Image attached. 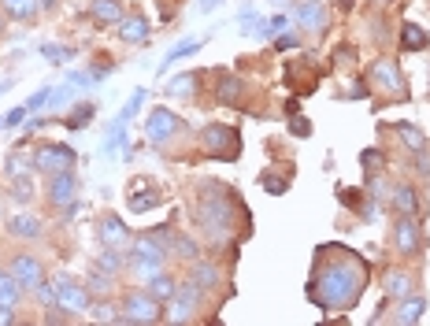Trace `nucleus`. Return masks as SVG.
I'll return each instance as SVG.
<instances>
[{
    "instance_id": "f257e3e1",
    "label": "nucleus",
    "mask_w": 430,
    "mask_h": 326,
    "mask_svg": "<svg viewBox=\"0 0 430 326\" xmlns=\"http://www.w3.org/2000/svg\"><path fill=\"white\" fill-rule=\"evenodd\" d=\"M368 285V264H360L356 252L334 249V264L319 267L308 282V301L319 304L323 311H345L360 301Z\"/></svg>"
},
{
    "instance_id": "6ab92c4d",
    "label": "nucleus",
    "mask_w": 430,
    "mask_h": 326,
    "mask_svg": "<svg viewBox=\"0 0 430 326\" xmlns=\"http://www.w3.org/2000/svg\"><path fill=\"white\" fill-rule=\"evenodd\" d=\"M8 233L22 241H34V238H41V223L34 215H15V219H8Z\"/></svg>"
},
{
    "instance_id": "20e7f679",
    "label": "nucleus",
    "mask_w": 430,
    "mask_h": 326,
    "mask_svg": "<svg viewBox=\"0 0 430 326\" xmlns=\"http://www.w3.org/2000/svg\"><path fill=\"white\" fill-rule=\"evenodd\" d=\"M163 311H160V301H152L149 293H130L123 301V315L119 322H130V326H145V322H160Z\"/></svg>"
},
{
    "instance_id": "39448f33",
    "label": "nucleus",
    "mask_w": 430,
    "mask_h": 326,
    "mask_svg": "<svg viewBox=\"0 0 430 326\" xmlns=\"http://www.w3.org/2000/svg\"><path fill=\"white\" fill-rule=\"evenodd\" d=\"M186 130V119H178L175 111H167V108H156L149 115V123H145V134L152 145H163V141H171L175 134H182Z\"/></svg>"
},
{
    "instance_id": "a18cd8bd",
    "label": "nucleus",
    "mask_w": 430,
    "mask_h": 326,
    "mask_svg": "<svg viewBox=\"0 0 430 326\" xmlns=\"http://www.w3.org/2000/svg\"><path fill=\"white\" fill-rule=\"evenodd\" d=\"M415 171H419L423 178H430V152H426V149L415 152Z\"/></svg>"
},
{
    "instance_id": "6e6552de",
    "label": "nucleus",
    "mask_w": 430,
    "mask_h": 326,
    "mask_svg": "<svg viewBox=\"0 0 430 326\" xmlns=\"http://www.w3.org/2000/svg\"><path fill=\"white\" fill-rule=\"evenodd\" d=\"M34 167L45 175H56V171H71L74 167V149L67 145H41L34 152Z\"/></svg>"
},
{
    "instance_id": "9b49d317",
    "label": "nucleus",
    "mask_w": 430,
    "mask_h": 326,
    "mask_svg": "<svg viewBox=\"0 0 430 326\" xmlns=\"http://www.w3.org/2000/svg\"><path fill=\"white\" fill-rule=\"evenodd\" d=\"M56 304L67 308V311H86L89 308V297H86V290L78 282H71L67 275H60L56 278Z\"/></svg>"
},
{
    "instance_id": "423d86ee",
    "label": "nucleus",
    "mask_w": 430,
    "mask_h": 326,
    "mask_svg": "<svg viewBox=\"0 0 430 326\" xmlns=\"http://www.w3.org/2000/svg\"><path fill=\"white\" fill-rule=\"evenodd\" d=\"M394 245H397L401 256H419V249H423L419 219H415V215H401L394 223Z\"/></svg>"
},
{
    "instance_id": "f8f14e48",
    "label": "nucleus",
    "mask_w": 430,
    "mask_h": 326,
    "mask_svg": "<svg viewBox=\"0 0 430 326\" xmlns=\"http://www.w3.org/2000/svg\"><path fill=\"white\" fill-rule=\"evenodd\" d=\"M74 193H78V182L71 171H56L48 178V201L56 208H71L74 204Z\"/></svg>"
},
{
    "instance_id": "79ce46f5",
    "label": "nucleus",
    "mask_w": 430,
    "mask_h": 326,
    "mask_svg": "<svg viewBox=\"0 0 430 326\" xmlns=\"http://www.w3.org/2000/svg\"><path fill=\"white\" fill-rule=\"evenodd\" d=\"M290 130H293L297 137H308V134H311V123H308V119H301V115L293 111V119H290Z\"/></svg>"
},
{
    "instance_id": "37998d69",
    "label": "nucleus",
    "mask_w": 430,
    "mask_h": 326,
    "mask_svg": "<svg viewBox=\"0 0 430 326\" xmlns=\"http://www.w3.org/2000/svg\"><path fill=\"white\" fill-rule=\"evenodd\" d=\"M93 319H97V322H115L119 315H115L112 304H97V308H93Z\"/></svg>"
},
{
    "instance_id": "c03bdc74",
    "label": "nucleus",
    "mask_w": 430,
    "mask_h": 326,
    "mask_svg": "<svg viewBox=\"0 0 430 326\" xmlns=\"http://www.w3.org/2000/svg\"><path fill=\"white\" fill-rule=\"evenodd\" d=\"M238 19H241V34H256V11L253 8H245Z\"/></svg>"
},
{
    "instance_id": "72a5a7b5",
    "label": "nucleus",
    "mask_w": 430,
    "mask_h": 326,
    "mask_svg": "<svg viewBox=\"0 0 430 326\" xmlns=\"http://www.w3.org/2000/svg\"><path fill=\"white\" fill-rule=\"evenodd\" d=\"M134 271L141 278H152V275H160V271H163V259H134Z\"/></svg>"
},
{
    "instance_id": "ea45409f",
    "label": "nucleus",
    "mask_w": 430,
    "mask_h": 326,
    "mask_svg": "<svg viewBox=\"0 0 430 326\" xmlns=\"http://www.w3.org/2000/svg\"><path fill=\"white\" fill-rule=\"evenodd\" d=\"M34 197V186H30V178H15V201H30Z\"/></svg>"
},
{
    "instance_id": "5701e85b",
    "label": "nucleus",
    "mask_w": 430,
    "mask_h": 326,
    "mask_svg": "<svg viewBox=\"0 0 430 326\" xmlns=\"http://www.w3.org/2000/svg\"><path fill=\"white\" fill-rule=\"evenodd\" d=\"M394 208L401 215H419V197H415V189H408V186L394 189Z\"/></svg>"
},
{
    "instance_id": "f3484780",
    "label": "nucleus",
    "mask_w": 430,
    "mask_h": 326,
    "mask_svg": "<svg viewBox=\"0 0 430 326\" xmlns=\"http://www.w3.org/2000/svg\"><path fill=\"white\" fill-rule=\"evenodd\" d=\"M0 4H4L8 19H19V22H30L41 11V0H0Z\"/></svg>"
},
{
    "instance_id": "3c124183",
    "label": "nucleus",
    "mask_w": 430,
    "mask_h": 326,
    "mask_svg": "<svg viewBox=\"0 0 430 326\" xmlns=\"http://www.w3.org/2000/svg\"><path fill=\"white\" fill-rule=\"evenodd\" d=\"M275 48H278V52H290V48H297V41H293V37H278Z\"/></svg>"
},
{
    "instance_id": "4be33fe9",
    "label": "nucleus",
    "mask_w": 430,
    "mask_h": 326,
    "mask_svg": "<svg viewBox=\"0 0 430 326\" xmlns=\"http://www.w3.org/2000/svg\"><path fill=\"white\" fill-rule=\"evenodd\" d=\"M167 252H171V256H178V259H189V264L201 256L197 241H193V238H182V233H171V245H167Z\"/></svg>"
},
{
    "instance_id": "a878e982",
    "label": "nucleus",
    "mask_w": 430,
    "mask_h": 326,
    "mask_svg": "<svg viewBox=\"0 0 430 326\" xmlns=\"http://www.w3.org/2000/svg\"><path fill=\"white\" fill-rule=\"evenodd\" d=\"M19 293H22L19 278L11 275V271H0V304H15V301H19Z\"/></svg>"
},
{
    "instance_id": "2f4dec72",
    "label": "nucleus",
    "mask_w": 430,
    "mask_h": 326,
    "mask_svg": "<svg viewBox=\"0 0 430 326\" xmlns=\"http://www.w3.org/2000/svg\"><path fill=\"white\" fill-rule=\"evenodd\" d=\"M41 56H45L48 63H67V60L74 56V48H67V45H45Z\"/></svg>"
},
{
    "instance_id": "0eeeda50",
    "label": "nucleus",
    "mask_w": 430,
    "mask_h": 326,
    "mask_svg": "<svg viewBox=\"0 0 430 326\" xmlns=\"http://www.w3.org/2000/svg\"><path fill=\"white\" fill-rule=\"evenodd\" d=\"M197 304H201V285L197 282H182V285H175V297H171V315H167V322H186L193 311H197Z\"/></svg>"
},
{
    "instance_id": "f704fd0d",
    "label": "nucleus",
    "mask_w": 430,
    "mask_h": 326,
    "mask_svg": "<svg viewBox=\"0 0 430 326\" xmlns=\"http://www.w3.org/2000/svg\"><path fill=\"white\" fill-rule=\"evenodd\" d=\"M238 93H241V78H227V82L219 86V100H227V104L238 100Z\"/></svg>"
},
{
    "instance_id": "2eb2a0df",
    "label": "nucleus",
    "mask_w": 430,
    "mask_h": 326,
    "mask_svg": "<svg viewBox=\"0 0 430 326\" xmlns=\"http://www.w3.org/2000/svg\"><path fill=\"white\" fill-rule=\"evenodd\" d=\"M297 22H301L304 30H323V26H327V8H323L319 0H301V8H297Z\"/></svg>"
},
{
    "instance_id": "de8ad7c7",
    "label": "nucleus",
    "mask_w": 430,
    "mask_h": 326,
    "mask_svg": "<svg viewBox=\"0 0 430 326\" xmlns=\"http://www.w3.org/2000/svg\"><path fill=\"white\" fill-rule=\"evenodd\" d=\"M48 100H52V93H48V89H41V93H37V97H30V100H26V108H30V111H37V108H45Z\"/></svg>"
},
{
    "instance_id": "cd10ccee",
    "label": "nucleus",
    "mask_w": 430,
    "mask_h": 326,
    "mask_svg": "<svg viewBox=\"0 0 430 326\" xmlns=\"http://www.w3.org/2000/svg\"><path fill=\"white\" fill-rule=\"evenodd\" d=\"M386 293L394 297V301H405V297L412 293V278L401 275V271H397V275L389 271V275H386Z\"/></svg>"
},
{
    "instance_id": "603ef678",
    "label": "nucleus",
    "mask_w": 430,
    "mask_h": 326,
    "mask_svg": "<svg viewBox=\"0 0 430 326\" xmlns=\"http://www.w3.org/2000/svg\"><path fill=\"white\" fill-rule=\"evenodd\" d=\"M215 4H223V0H201V8H204V11H212Z\"/></svg>"
},
{
    "instance_id": "473e14b6",
    "label": "nucleus",
    "mask_w": 430,
    "mask_h": 326,
    "mask_svg": "<svg viewBox=\"0 0 430 326\" xmlns=\"http://www.w3.org/2000/svg\"><path fill=\"white\" fill-rule=\"evenodd\" d=\"M93 115H97V104H78V111L67 119V126H71V130H78V126H86L89 119H93Z\"/></svg>"
},
{
    "instance_id": "5fc2aeb1",
    "label": "nucleus",
    "mask_w": 430,
    "mask_h": 326,
    "mask_svg": "<svg viewBox=\"0 0 430 326\" xmlns=\"http://www.w3.org/2000/svg\"><path fill=\"white\" fill-rule=\"evenodd\" d=\"M271 4H282V0H271Z\"/></svg>"
},
{
    "instance_id": "c756f323",
    "label": "nucleus",
    "mask_w": 430,
    "mask_h": 326,
    "mask_svg": "<svg viewBox=\"0 0 430 326\" xmlns=\"http://www.w3.org/2000/svg\"><path fill=\"white\" fill-rule=\"evenodd\" d=\"M201 48V37H186V41H178L171 52H167V60H163V67H171V63H178L182 56H193V52Z\"/></svg>"
},
{
    "instance_id": "864d4df0",
    "label": "nucleus",
    "mask_w": 430,
    "mask_h": 326,
    "mask_svg": "<svg viewBox=\"0 0 430 326\" xmlns=\"http://www.w3.org/2000/svg\"><path fill=\"white\" fill-rule=\"evenodd\" d=\"M52 4H56V0H41V8H52Z\"/></svg>"
},
{
    "instance_id": "e433bc0d",
    "label": "nucleus",
    "mask_w": 430,
    "mask_h": 326,
    "mask_svg": "<svg viewBox=\"0 0 430 326\" xmlns=\"http://www.w3.org/2000/svg\"><path fill=\"white\" fill-rule=\"evenodd\" d=\"M22 175H26V160H22L19 152H11V156H8V178L15 182V178H22Z\"/></svg>"
},
{
    "instance_id": "b1692460",
    "label": "nucleus",
    "mask_w": 430,
    "mask_h": 326,
    "mask_svg": "<svg viewBox=\"0 0 430 326\" xmlns=\"http://www.w3.org/2000/svg\"><path fill=\"white\" fill-rule=\"evenodd\" d=\"M426 45V30L419 22H405V30H401V48L405 52H415V48H423Z\"/></svg>"
},
{
    "instance_id": "c9c22d12",
    "label": "nucleus",
    "mask_w": 430,
    "mask_h": 326,
    "mask_svg": "<svg viewBox=\"0 0 430 326\" xmlns=\"http://www.w3.org/2000/svg\"><path fill=\"white\" fill-rule=\"evenodd\" d=\"M360 163L368 167V171H382V163H386V156L379 152V149H363V156H360Z\"/></svg>"
},
{
    "instance_id": "dca6fc26",
    "label": "nucleus",
    "mask_w": 430,
    "mask_h": 326,
    "mask_svg": "<svg viewBox=\"0 0 430 326\" xmlns=\"http://www.w3.org/2000/svg\"><path fill=\"white\" fill-rule=\"evenodd\" d=\"M423 311H426V297H419V293L412 297V293H408V297H405V304L397 308L394 322H397V326H412V322H419V319H423Z\"/></svg>"
},
{
    "instance_id": "393cba45",
    "label": "nucleus",
    "mask_w": 430,
    "mask_h": 326,
    "mask_svg": "<svg viewBox=\"0 0 430 326\" xmlns=\"http://www.w3.org/2000/svg\"><path fill=\"white\" fill-rule=\"evenodd\" d=\"M193 282L201 285V293L215 290V285H219V267L215 264H197V267H193Z\"/></svg>"
},
{
    "instance_id": "a19ab883",
    "label": "nucleus",
    "mask_w": 430,
    "mask_h": 326,
    "mask_svg": "<svg viewBox=\"0 0 430 326\" xmlns=\"http://www.w3.org/2000/svg\"><path fill=\"white\" fill-rule=\"evenodd\" d=\"M37 297L52 308V304H56V282H41V285H37Z\"/></svg>"
},
{
    "instance_id": "c85d7f7f",
    "label": "nucleus",
    "mask_w": 430,
    "mask_h": 326,
    "mask_svg": "<svg viewBox=\"0 0 430 326\" xmlns=\"http://www.w3.org/2000/svg\"><path fill=\"white\" fill-rule=\"evenodd\" d=\"M397 134H401V141L412 149V152H419V149H426V141H423V130L419 126H412V123H397Z\"/></svg>"
},
{
    "instance_id": "9d476101",
    "label": "nucleus",
    "mask_w": 430,
    "mask_h": 326,
    "mask_svg": "<svg viewBox=\"0 0 430 326\" xmlns=\"http://www.w3.org/2000/svg\"><path fill=\"white\" fill-rule=\"evenodd\" d=\"M97 238H100L104 249H119V252H123L126 245H130V230L123 226L119 215H104L100 226H97Z\"/></svg>"
},
{
    "instance_id": "8fccbe9b",
    "label": "nucleus",
    "mask_w": 430,
    "mask_h": 326,
    "mask_svg": "<svg viewBox=\"0 0 430 326\" xmlns=\"http://www.w3.org/2000/svg\"><path fill=\"white\" fill-rule=\"evenodd\" d=\"M11 326V322H15V304H0V326Z\"/></svg>"
},
{
    "instance_id": "1a4fd4ad",
    "label": "nucleus",
    "mask_w": 430,
    "mask_h": 326,
    "mask_svg": "<svg viewBox=\"0 0 430 326\" xmlns=\"http://www.w3.org/2000/svg\"><path fill=\"white\" fill-rule=\"evenodd\" d=\"M371 78H375V86H379V89H386V93L408 97V82H405V74H401V67L394 60H379L371 67Z\"/></svg>"
},
{
    "instance_id": "bb28decb",
    "label": "nucleus",
    "mask_w": 430,
    "mask_h": 326,
    "mask_svg": "<svg viewBox=\"0 0 430 326\" xmlns=\"http://www.w3.org/2000/svg\"><path fill=\"white\" fill-rule=\"evenodd\" d=\"M160 201H163V197H160V189H145V193H134V197L126 201V208L141 215V212H152V208L160 204Z\"/></svg>"
},
{
    "instance_id": "aec40b11",
    "label": "nucleus",
    "mask_w": 430,
    "mask_h": 326,
    "mask_svg": "<svg viewBox=\"0 0 430 326\" xmlns=\"http://www.w3.org/2000/svg\"><path fill=\"white\" fill-rule=\"evenodd\" d=\"M89 15L100 22H123V4L119 0H93L89 4Z\"/></svg>"
},
{
    "instance_id": "a211bd4d",
    "label": "nucleus",
    "mask_w": 430,
    "mask_h": 326,
    "mask_svg": "<svg viewBox=\"0 0 430 326\" xmlns=\"http://www.w3.org/2000/svg\"><path fill=\"white\" fill-rule=\"evenodd\" d=\"M175 278L171 275H163V271H160V275H152V278H145V293L152 297V301H171V297H175Z\"/></svg>"
},
{
    "instance_id": "7c9ffc66",
    "label": "nucleus",
    "mask_w": 430,
    "mask_h": 326,
    "mask_svg": "<svg viewBox=\"0 0 430 326\" xmlns=\"http://www.w3.org/2000/svg\"><path fill=\"white\" fill-rule=\"evenodd\" d=\"M97 264H100V271H104V275H119V271H123L119 249H104V252L97 256Z\"/></svg>"
},
{
    "instance_id": "09e8293b",
    "label": "nucleus",
    "mask_w": 430,
    "mask_h": 326,
    "mask_svg": "<svg viewBox=\"0 0 430 326\" xmlns=\"http://www.w3.org/2000/svg\"><path fill=\"white\" fill-rule=\"evenodd\" d=\"M26 115H30V108H26V104H22V108H15L11 115H4V126H19V123L26 119Z\"/></svg>"
},
{
    "instance_id": "4c0bfd02",
    "label": "nucleus",
    "mask_w": 430,
    "mask_h": 326,
    "mask_svg": "<svg viewBox=\"0 0 430 326\" xmlns=\"http://www.w3.org/2000/svg\"><path fill=\"white\" fill-rule=\"evenodd\" d=\"M193 86H197V74H178L171 82V93H193Z\"/></svg>"
},
{
    "instance_id": "412c9836",
    "label": "nucleus",
    "mask_w": 430,
    "mask_h": 326,
    "mask_svg": "<svg viewBox=\"0 0 430 326\" xmlns=\"http://www.w3.org/2000/svg\"><path fill=\"white\" fill-rule=\"evenodd\" d=\"M119 34H123V41H130V45L145 41V37H149V19H141V15L126 19V22H119Z\"/></svg>"
},
{
    "instance_id": "58836bf2",
    "label": "nucleus",
    "mask_w": 430,
    "mask_h": 326,
    "mask_svg": "<svg viewBox=\"0 0 430 326\" xmlns=\"http://www.w3.org/2000/svg\"><path fill=\"white\" fill-rule=\"evenodd\" d=\"M112 285V275H104V271H89V290H108Z\"/></svg>"
},
{
    "instance_id": "f03ea898",
    "label": "nucleus",
    "mask_w": 430,
    "mask_h": 326,
    "mask_svg": "<svg viewBox=\"0 0 430 326\" xmlns=\"http://www.w3.org/2000/svg\"><path fill=\"white\" fill-rule=\"evenodd\" d=\"M197 223H201V230H204V238L227 241L230 230H234V204L223 197V193L208 189V197H204L201 208H197Z\"/></svg>"
},
{
    "instance_id": "ddd939ff",
    "label": "nucleus",
    "mask_w": 430,
    "mask_h": 326,
    "mask_svg": "<svg viewBox=\"0 0 430 326\" xmlns=\"http://www.w3.org/2000/svg\"><path fill=\"white\" fill-rule=\"evenodd\" d=\"M11 275L19 278L22 290H37V285H41V264H37V256L22 252V256L11 259Z\"/></svg>"
},
{
    "instance_id": "4468645a",
    "label": "nucleus",
    "mask_w": 430,
    "mask_h": 326,
    "mask_svg": "<svg viewBox=\"0 0 430 326\" xmlns=\"http://www.w3.org/2000/svg\"><path fill=\"white\" fill-rule=\"evenodd\" d=\"M130 264H134V259H167V245L156 238V233H141V238L130 245Z\"/></svg>"
},
{
    "instance_id": "6e6d98bb",
    "label": "nucleus",
    "mask_w": 430,
    "mask_h": 326,
    "mask_svg": "<svg viewBox=\"0 0 430 326\" xmlns=\"http://www.w3.org/2000/svg\"><path fill=\"white\" fill-rule=\"evenodd\" d=\"M0 26H4V19H0Z\"/></svg>"
},
{
    "instance_id": "49530a36",
    "label": "nucleus",
    "mask_w": 430,
    "mask_h": 326,
    "mask_svg": "<svg viewBox=\"0 0 430 326\" xmlns=\"http://www.w3.org/2000/svg\"><path fill=\"white\" fill-rule=\"evenodd\" d=\"M285 186H290V182H285V178H275V175H264V189H267V193H282Z\"/></svg>"
},
{
    "instance_id": "7ed1b4c3",
    "label": "nucleus",
    "mask_w": 430,
    "mask_h": 326,
    "mask_svg": "<svg viewBox=\"0 0 430 326\" xmlns=\"http://www.w3.org/2000/svg\"><path fill=\"white\" fill-rule=\"evenodd\" d=\"M201 145L215 156V160H238V152H241V137H238V130L234 126H208L204 134H201Z\"/></svg>"
}]
</instances>
